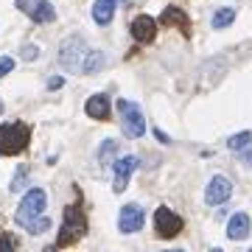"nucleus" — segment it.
I'll list each match as a JSON object with an SVG mask.
<instances>
[{"mask_svg": "<svg viewBox=\"0 0 252 252\" xmlns=\"http://www.w3.org/2000/svg\"><path fill=\"white\" fill-rule=\"evenodd\" d=\"M84 233H87V219L81 213V207H76V205L64 207V221H62V230H59V238H56V247L59 250L62 247H70Z\"/></svg>", "mask_w": 252, "mask_h": 252, "instance_id": "nucleus-1", "label": "nucleus"}, {"mask_svg": "<svg viewBox=\"0 0 252 252\" xmlns=\"http://www.w3.org/2000/svg\"><path fill=\"white\" fill-rule=\"evenodd\" d=\"M87 56H90V48H87L81 34L67 36L62 42V48H59V64H62L64 70H81L84 62H87Z\"/></svg>", "mask_w": 252, "mask_h": 252, "instance_id": "nucleus-2", "label": "nucleus"}, {"mask_svg": "<svg viewBox=\"0 0 252 252\" xmlns=\"http://www.w3.org/2000/svg\"><path fill=\"white\" fill-rule=\"evenodd\" d=\"M118 115H121V126H124V135L137 140V137H143L146 132V118H143V109L132 104V101L126 98H118Z\"/></svg>", "mask_w": 252, "mask_h": 252, "instance_id": "nucleus-3", "label": "nucleus"}, {"mask_svg": "<svg viewBox=\"0 0 252 252\" xmlns=\"http://www.w3.org/2000/svg\"><path fill=\"white\" fill-rule=\"evenodd\" d=\"M28 126L14 121V124H6L0 126V154H20L28 149Z\"/></svg>", "mask_w": 252, "mask_h": 252, "instance_id": "nucleus-4", "label": "nucleus"}, {"mask_svg": "<svg viewBox=\"0 0 252 252\" xmlns=\"http://www.w3.org/2000/svg\"><path fill=\"white\" fill-rule=\"evenodd\" d=\"M48 207V193L42 188H31L23 196V202L17 205V213H14V219H17V224L26 227L28 221H34V219H39L42 213H45Z\"/></svg>", "mask_w": 252, "mask_h": 252, "instance_id": "nucleus-5", "label": "nucleus"}, {"mask_svg": "<svg viewBox=\"0 0 252 252\" xmlns=\"http://www.w3.org/2000/svg\"><path fill=\"white\" fill-rule=\"evenodd\" d=\"M182 221L174 210H168V207H157L154 210V230H157V235L160 238H174V235L182 233Z\"/></svg>", "mask_w": 252, "mask_h": 252, "instance_id": "nucleus-6", "label": "nucleus"}, {"mask_svg": "<svg viewBox=\"0 0 252 252\" xmlns=\"http://www.w3.org/2000/svg\"><path fill=\"white\" fill-rule=\"evenodd\" d=\"M14 3L34 23H54L56 20V9L51 6V0H14Z\"/></svg>", "mask_w": 252, "mask_h": 252, "instance_id": "nucleus-7", "label": "nucleus"}, {"mask_svg": "<svg viewBox=\"0 0 252 252\" xmlns=\"http://www.w3.org/2000/svg\"><path fill=\"white\" fill-rule=\"evenodd\" d=\"M230 196H233V182L227 180V177L216 174L213 180L207 182V190H205V202H207V205L219 207V205H224Z\"/></svg>", "mask_w": 252, "mask_h": 252, "instance_id": "nucleus-8", "label": "nucleus"}, {"mask_svg": "<svg viewBox=\"0 0 252 252\" xmlns=\"http://www.w3.org/2000/svg\"><path fill=\"white\" fill-rule=\"evenodd\" d=\"M143 227V207L140 205H124L121 207V216H118V230L121 233H137Z\"/></svg>", "mask_w": 252, "mask_h": 252, "instance_id": "nucleus-9", "label": "nucleus"}, {"mask_svg": "<svg viewBox=\"0 0 252 252\" xmlns=\"http://www.w3.org/2000/svg\"><path fill=\"white\" fill-rule=\"evenodd\" d=\"M137 165H140V157L135 154H129V157H118L115 160V193H124L126 190V182H129V174L135 171Z\"/></svg>", "mask_w": 252, "mask_h": 252, "instance_id": "nucleus-10", "label": "nucleus"}, {"mask_svg": "<svg viewBox=\"0 0 252 252\" xmlns=\"http://www.w3.org/2000/svg\"><path fill=\"white\" fill-rule=\"evenodd\" d=\"M132 36H135L140 45H149L154 42V36H157V23H154L149 14H140V17L132 20Z\"/></svg>", "mask_w": 252, "mask_h": 252, "instance_id": "nucleus-11", "label": "nucleus"}, {"mask_svg": "<svg viewBox=\"0 0 252 252\" xmlns=\"http://www.w3.org/2000/svg\"><path fill=\"white\" fill-rule=\"evenodd\" d=\"M250 235V216L247 213H235L227 224V238L230 241H244Z\"/></svg>", "mask_w": 252, "mask_h": 252, "instance_id": "nucleus-12", "label": "nucleus"}, {"mask_svg": "<svg viewBox=\"0 0 252 252\" xmlns=\"http://www.w3.org/2000/svg\"><path fill=\"white\" fill-rule=\"evenodd\" d=\"M84 109H87V115L95 118V121H107V118H109V95H104V93L90 95Z\"/></svg>", "mask_w": 252, "mask_h": 252, "instance_id": "nucleus-13", "label": "nucleus"}, {"mask_svg": "<svg viewBox=\"0 0 252 252\" xmlns=\"http://www.w3.org/2000/svg\"><path fill=\"white\" fill-rule=\"evenodd\" d=\"M115 17V0H95L93 3V20L98 26H109Z\"/></svg>", "mask_w": 252, "mask_h": 252, "instance_id": "nucleus-14", "label": "nucleus"}, {"mask_svg": "<svg viewBox=\"0 0 252 252\" xmlns=\"http://www.w3.org/2000/svg\"><path fill=\"white\" fill-rule=\"evenodd\" d=\"M160 23H162V26H182V28H188V14H185L182 9H177V6H168V9H162Z\"/></svg>", "mask_w": 252, "mask_h": 252, "instance_id": "nucleus-15", "label": "nucleus"}, {"mask_svg": "<svg viewBox=\"0 0 252 252\" xmlns=\"http://www.w3.org/2000/svg\"><path fill=\"white\" fill-rule=\"evenodd\" d=\"M104 64H107V56L101 54V51H90V56H87V62H84L81 73H84V76H93V73L104 70Z\"/></svg>", "mask_w": 252, "mask_h": 252, "instance_id": "nucleus-16", "label": "nucleus"}, {"mask_svg": "<svg viewBox=\"0 0 252 252\" xmlns=\"http://www.w3.org/2000/svg\"><path fill=\"white\" fill-rule=\"evenodd\" d=\"M233 20H235V9L224 6V9H216V14H213V20H210V23H213V28H216V31H221V28H227Z\"/></svg>", "mask_w": 252, "mask_h": 252, "instance_id": "nucleus-17", "label": "nucleus"}, {"mask_svg": "<svg viewBox=\"0 0 252 252\" xmlns=\"http://www.w3.org/2000/svg\"><path fill=\"white\" fill-rule=\"evenodd\" d=\"M115 154H118V143H115V140H104V143L98 146V154H95V157H98L101 165H109Z\"/></svg>", "mask_w": 252, "mask_h": 252, "instance_id": "nucleus-18", "label": "nucleus"}, {"mask_svg": "<svg viewBox=\"0 0 252 252\" xmlns=\"http://www.w3.org/2000/svg\"><path fill=\"white\" fill-rule=\"evenodd\" d=\"M250 143H252V132H238V135H233L230 140H227V149L241 152V149H247Z\"/></svg>", "mask_w": 252, "mask_h": 252, "instance_id": "nucleus-19", "label": "nucleus"}, {"mask_svg": "<svg viewBox=\"0 0 252 252\" xmlns=\"http://www.w3.org/2000/svg\"><path fill=\"white\" fill-rule=\"evenodd\" d=\"M26 230H28L31 235H42V233H48V230H51V219L39 216V219H34V221H28Z\"/></svg>", "mask_w": 252, "mask_h": 252, "instance_id": "nucleus-20", "label": "nucleus"}, {"mask_svg": "<svg viewBox=\"0 0 252 252\" xmlns=\"http://www.w3.org/2000/svg\"><path fill=\"white\" fill-rule=\"evenodd\" d=\"M26 177H28V168H26V165H20L17 174H14V182H11V190H23V185H26Z\"/></svg>", "mask_w": 252, "mask_h": 252, "instance_id": "nucleus-21", "label": "nucleus"}, {"mask_svg": "<svg viewBox=\"0 0 252 252\" xmlns=\"http://www.w3.org/2000/svg\"><path fill=\"white\" fill-rule=\"evenodd\" d=\"M14 247H17V241H14V235H9V233H0V252H14Z\"/></svg>", "mask_w": 252, "mask_h": 252, "instance_id": "nucleus-22", "label": "nucleus"}, {"mask_svg": "<svg viewBox=\"0 0 252 252\" xmlns=\"http://www.w3.org/2000/svg\"><path fill=\"white\" fill-rule=\"evenodd\" d=\"M11 70H14V59H11V56H0V79L9 76Z\"/></svg>", "mask_w": 252, "mask_h": 252, "instance_id": "nucleus-23", "label": "nucleus"}, {"mask_svg": "<svg viewBox=\"0 0 252 252\" xmlns=\"http://www.w3.org/2000/svg\"><path fill=\"white\" fill-rule=\"evenodd\" d=\"M20 56H23L26 62H31V59H36V56H39V48L28 42V45H23V51H20Z\"/></svg>", "mask_w": 252, "mask_h": 252, "instance_id": "nucleus-24", "label": "nucleus"}, {"mask_svg": "<svg viewBox=\"0 0 252 252\" xmlns=\"http://www.w3.org/2000/svg\"><path fill=\"white\" fill-rule=\"evenodd\" d=\"M241 162L247 168H252V143L247 146V149H241Z\"/></svg>", "mask_w": 252, "mask_h": 252, "instance_id": "nucleus-25", "label": "nucleus"}, {"mask_svg": "<svg viewBox=\"0 0 252 252\" xmlns=\"http://www.w3.org/2000/svg\"><path fill=\"white\" fill-rule=\"evenodd\" d=\"M154 135H157V140H160V143H171V137L165 135L162 129H154Z\"/></svg>", "mask_w": 252, "mask_h": 252, "instance_id": "nucleus-26", "label": "nucleus"}, {"mask_svg": "<svg viewBox=\"0 0 252 252\" xmlns=\"http://www.w3.org/2000/svg\"><path fill=\"white\" fill-rule=\"evenodd\" d=\"M56 87H62V79L59 76H54V79L48 81V90H56Z\"/></svg>", "mask_w": 252, "mask_h": 252, "instance_id": "nucleus-27", "label": "nucleus"}, {"mask_svg": "<svg viewBox=\"0 0 252 252\" xmlns=\"http://www.w3.org/2000/svg\"><path fill=\"white\" fill-rule=\"evenodd\" d=\"M56 250H59V247H56V244H54V247H48V250H45V252H56Z\"/></svg>", "mask_w": 252, "mask_h": 252, "instance_id": "nucleus-28", "label": "nucleus"}, {"mask_svg": "<svg viewBox=\"0 0 252 252\" xmlns=\"http://www.w3.org/2000/svg\"><path fill=\"white\" fill-rule=\"evenodd\" d=\"M165 252H185V250H165Z\"/></svg>", "mask_w": 252, "mask_h": 252, "instance_id": "nucleus-29", "label": "nucleus"}, {"mask_svg": "<svg viewBox=\"0 0 252 252\" xmlns=\"http://www.w3.org/2000/svg\"><path fill=\"white\" fill-rule=\"evenodd\" d=\"M210 252H224V250H210Z\"/></svg>", "mask_w": 252, "mask_h": 252, "instance_id": "nucleus-30", "label": "nucleus"}, {"mask_svg": "<svg viewBox=\"0 0 252 252\" xmlns=\"http://www.w3.org/2000/svg\"><path fill=\"white\" fill-rule=\"evenodd\" d=\"M0 112H3V101H0Z\"/></svg>", "mask_w": 252, "mask_h": 252, "instance_id": "nucleus-31", "label": "nucleus"}, {"mask_svg": "<svg viewBox=\"0 0 252 252\" xmlns=\"http://www.w3.org/2000/svg\"><path fill=\"white\" fill-rule=\"evenodd\" d=\"M250 252H252V250H250Z\"/></svg>", "mask_w": 252, "mask_h": 252, "instance_id": "nucleus-32", "label": "nucleus"}]
</instances>
